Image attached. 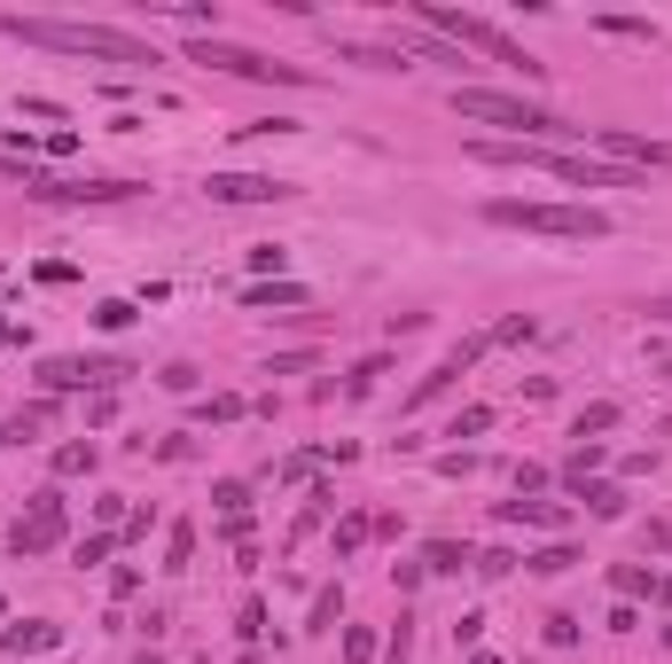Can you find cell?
<instances>
[{"label": "cell", "instance_id": "obj_1", "mask_svg": "<svg viewBox=\"0 0 672 664\" xmlns=\"http://www.w3.org/2000/svg\"><path fill=\"white\" fill-rule=\"evenodd\" d=\"M9 40H24V47H55V55H87V63H164L149 40H133V32H110V24H55V17H9L0 24Z\"/></svg>", "mask_w": 672, "mask_h": 664}, {"label": "cell", "instance_id": "obj_2", "mask_svg": "<svg viewBox=\"0 0 672 664\" xmlns=\"http://www.w3.org/2000/svg\"><path fill=\"white\" fill-rule=\"evenodd\" d=\"M414 17H423L446 47H477V55H492L500 70H517V78H548V63L524 47V40H509V32H500V24H485V17H462V9H438V0H423V9H414Z\"/></svg>", "mask_w": 672, "mask_h": 664}, {"label": "cell", "instance_id": "obj_3", "mask_svg": "<svg viewBox=\"0 0 672 664\" xmlns=\"http://www.w3.org/2000/svg\"><path fill=\"white\" fill-rule=\"evenodd\" d=\"M485 219H492V227H524V235H555V242H603V235H610V211H595V204H524V196H492Z\"/></svg>", "mask_w": 672, "mask_h": 664}, {"label": "cell", "instance_id": "obj_4", "mask_svg": "<svg viewBox=\"0 0 672 664\" xmlns=\"http://www.w3.org/2000/svg\"><path fill=\"white\" fill-rule=\"evenodd\" d=\"M454 118H469V126H509L517 141H571V133H578V126H563V118H548L540 102L492 95V87H454Z\"/></svg>", "mask_w": 672, "mask_h": 664}, {"label": "cell", "instance_id": "obj_5", "mask_svg": "<svg viewBox=\"0 0 672 664\" xmlns=\"http://www.w3.org/2000/svg\"><path fill=\"white\" fill-rule=\"evenodd\" d=\"M188 63H212V70H235V78H282V87H313V70L305 63H274L259 47H235V40H188Z\"/></svg>", "mask_w": 672, "mask_h": 664}, {"label": "cell", "instance_id": "obj_6", "mask_svg": "<svg viewBox=\"0 0 672 664\" xmlns=\"http://www.w3.org/2000/svg\"><path fill=\"white\" fill-rule=\"evenodd\" d=\"M9 547H17V563H24V555H47V547H63V492H32V509L17 516Z\"/></svg>", "mask_w": 672, "mask_h": 664}, {"label": "cell", "instance_id": "obj_7", "mask_svg": "<svg viewBox=\"0 0 672 664\" xmlns=\"http://www.w3.org/2000/svg\"><path fill=\"white\" fill-rule=\"evenodd\" d=\"M24 188L40 204H133L141 181H47V173H24Z\"/></svg>", "mask_w": 672, "mask_h": 664}, {"label": "cell", "instance_id": "obj_8", "mask_svg": "<svg viewBox=\"0 0 672 664\" xmlns=\"http://www.w3.org/2000/svg\"><path fill=\"white\" fill-rule=\"evenodd\" d=\"M204 196H212V204H282V196H297V188L274 181V173H212Z\"/></svg>", "mask_w": 672, "mask_h": 664}, {"label": "cell", "instance_id": "obj_9", "mask_svg": "<svg viewBox=\"0 0 672 664\" xmlns=\"http://www.w3.org/2000/svg\"><path fill=\"white\" fill-rule=\"evenodd\" d=\"M618 164H649V173H672V141H641V133H626V126H603L595 133Z\"/></svg>", "mask_w": 672, "mask_h": 664}, {"label": "cell", "instance_id": "obj_10", "mask_svg": "<svg viewBox=\"0 0 672 664\" xmlns=\"http://www.w3.org/2000/svg\"><path fill=\"white\" fill-rule=\"evenodd\" d=\"M548 173H563V181H578V188H649L641 173H618V164H586V156H563V149H555Z\"/></svg>", "mask_w": 672, "mask_h": 664}, {"label": "cell", "instance_id": "obj_11", "mask_svg": "<svg viewBox=\"0 0 672 664\" xmlns=\"http://www.w3.org/2000/svg\"><path fill=\"white\" fill-rule=\"evenodd\" d=\"M500 524H524V532H563V524H571V509H555V501H500Z\"/></svg>", "mask_w": 672, "mask_h": 664}, {"label": "cell", "instance_id": "obj_12", "mask_svg": "<svg viewBox=\"0 0 672 664\" xmlns=\"http://www.w3.org/2000/svg\"><path fill=\"white\" fill-rule=\"evenodd\" d=\"M242 305H250V313H290V305H305V290H297V282H250Z\"/></svg>", "mask_w": 672, "mask_h": 664}, {"label": "cell", "instance_id": "obj_13", "mask_svg": "<svg viewBox=\"0 0 672 664\" xmlns=\"http://www.w3.org/2000/svg\"><path fill=\"white\" fill-rule=\"evenodd\" d=\"M578 501H586V516H603V524H618V516H626V485L595 477V485H578Z\"/></svg>", "mask_w": 672, "mask_h": 664}, {"label": "cell", "instance_id": "obj_14", "mask_svg": "<svg viewBox=\"0 0 672 664\" xmlns=\"http://www.w3.org/2000/svg\"><path fill=\"white\" fill-rule=\"evenodd\" d=\"M423 570H438V578L477 570V547H462V540H431V547H423Z\"/></svg>", "mask_w": 672, "mask_h": 664}, {"label": "cell", "instance_id": "obj_15", "mask_svg": "<svg viewBox=\"0 0 672 664\" xmlns=\"http://www.w3.org/2000/svg\"><path fill=\"white\" fill-rule=\"evenodd\" d=\"M454 383H462V368H454V360H438V368H431L423 383H414V391H407V406H431V399H446Z\"/></svg>", "mask_w": 672, "mask_h": 664}, {"label": "cell", "instance_id": "obj_16", "mask_svg": "<svg viewBox=\"0 0 672 664\" xmlns=\"http://www.w3.org/2000/svg\"><path fill=\"white\" fill-rule=\"evenodd\" d=\"M0 649H17V656H24V649H55V625H47V618H24V625L0 633Z\"/></svg>", "mask_w": 672, "mask_h": 664}, {"label": "cell", "instance_id": "obj_17", "mask_svg": "<svg viewBox=\"0 0 672 664\" xmlns=\"http://www.w3.org/2000/svg\"><path fill=\"white\" fill-rule=\"evenodd\" d=\"M102 454H95V438H71V446H55V477H87Z\"/></svg>", "mask_w": 672, "mask_h": 664}, {"label": "cell", "instance_id": "obj_18", "mask_svg": "<svg viewBox=\"0 0 672 664\" xmlns=\"http://www.w3.org/2000/svg\"><path fill=\"white\" fill-rule=\"evenodd\" d=\"M212 501H219L227 524H242V516H250V485H242V477H219V485H212Z\"/></svg>", "mask_w": 672, "mask_h": 664}, {"label": "cell", "instance_id": "obj_19", "mask_svg": "<svg viewBox=\"0 0 672 664\" xmlns=\"http://www.w3.org/2000/svg\"><path fill=\"white\" fill-rule=\"evenodd\" d=\"M532 337H540L532 313H509V320H492V328H485V345H492V352H500V345H532Z\"/></svg>", "mask_w": 672, "mask_h": 664}, {"label": "cell", "instance_id": "obj_20", "mask_svg": "<svg viewBox=\"0 0 672 664\" xmlns=\"http://www.w3.org/2000/svg\"><path fill=\"white\" fill-rule=\"evenodd\" d=\"M336 63H368V70H399L407 55H399V47H353V40H336Z\"/></svg>", "mask_w": 672, "mask_h": 664}, {"label": "cell", "instance_id": "obj_21", "mask_svg": "<svg viewBox=\"0 0 672 664\" xmlns=\"http://www.w3.org/2000/svg\"><path fill=\"white\" fill-rule=\"evenodd\" d=\"M571 563H578V547H571V540H548L524 570H532V578H555V570H571Z\"/></svg>", "mask_w": 672, "mask_h": 664}, {"label": "cell", "instance_id": "obj_22", "mask_svg": "<svg viewBox=\"0 0 672 664\" xmlns=\"http://www.w3.org/2000/svg\"><path fill=\"white\" fill-rule=\"evenodd\" d=\"M610 587H618L626 602H633V595H657V570H649V563H618V570H610Z\"/></svg>", "mask_w": 672, "mask_h": 664}, {"label": "cell", "instance_id": "obj_23", "mask_svg": "<svg viewBox=\"0 0 672 664\" xmlns=\"http://www.w3.org/2000/svg\"><path fill=\"white\" fill-rule=\"evenodd\" d=\"M196 563V524H173L164 532V570H188Z\"/></svg>", "mask_w": 672, "mask_h": 664}, {"label": "cell", "instance_id": "obj_24", "mask_svg": "<svg viewBox=\"0 0 672 664\" xmlns=\"http://www.w3.org/2000/svg\"><path fill=\"white\" fill-rule=\"evenodd\" d=\"M603 431H618V406H610V399H603V406H578L571 438H603Z\"/></svg>", "mask_w": 672, "mask_h": 664}, {"label": "cell", "instance_id": "obj_25", "mask_svg": "<svg viewBox=\"0 0 672 664\" xmlns=\"http://www.w3.org/2000/svg\"><path fill=\"white\" fill-rule=\"evenodd\" d=\"M47 423H55V406H47V399H32V406H17V423H9V438H40Z\"/></svg>", "mask_w": 672, "mask_h": 664}, {"label": "cell", "instance_id": "obj_26", "mask_svg": "<svg viewBox=\"0 0 672 664\" xmlns=\"http://www.w3.org/2000/svg\"><path fill=\"white\" fill-rule=\"evenodd\" d=\"M282 266H290V251H282V242H250V274L282 282Z\"/></svg>", "mask_w": 672, "mask_h": 664}, {"label": "cell", "instance_id": "obj_27", "mask_svg": "<svg viewBox=\"0 0 672 664\" xmlns=\"http://www.w3.org/2000/svg\"><path fill=\"white\" fill-rule=\"evenodd\" d=\"M368 532H376V516H345V524H336V555H360Z\"/></svg>", "mask_w": 672, "mask_h": 664}, {"label": "cell", "instance_id": "obj_28", "mask_svg": "<svg viewBox=\"0 0 672 664\" xmlns=\"http://www.w3.org/2000/svg\"><path fill=\"white\" fill-rule=\"evenodd\" d=\"M485 431H492V406H462L446 438H485Z\"/></svg>", "mask_w": 672, "mask_h": 664}, {"label": "cell", "instance_id": "obj_29", "mask_svg": "<svg viewBox=\"0 0 672 664\" xmlns=\"http://www.w3.org/2000/svg\"><path fill=\"white\" fill-rule=\"evenodd\" d=\"M336 610H345V595L321 587V595H313V625H305V633H328V625H336Z\"/></svg>", "mask_w": 672, "mask_h": 664}, {"label": "cell", "instance_id": "obj_30", "mask_svg": "<svg viewBox=\"0 0 672 664\" xmlns=\"http://www.w3.org/2000/svg\"><path fill=\"white\" fill-rule=\"evenodd\" d=\"M126 320H133V305H126V297H102V305H95V328H110V337H118Z\"/></svg>", "mask_w": 672, "mask_h": 664}, {"label": "cell", "instance_id": "obj_31", "mask_svg": "<svg viewBox=\"0 0 672 664\" xmlns=\"http://www.w3.org/2000/svg\"><path fill=\"white\" fill-rule=\"evenodd\" d=\"M345 664H376V633H368V625L345 633Z\"/></svg>", "mask_w": 672, "mask_h": 664}, {"label": "cell", "instance_id": "obj_32", "mask_svg": "<svg viewBox=\"0 0 672 664\" xmlns=\"http://www.w3.org/2000/svg\"><path fill=\"white\" fill-rule=\"evenodd\" d=\"M235 633H242V641H267V602H242V618H235Z\"/></svg>", "mask_w": 672, "mask_h": 664}, {"label": "cell", "instance_id": "obj_33", "mask_svg": "<svg viewBox=\"0 0 672 664\" xmlns=\"http://www.w3.org/2000/svg\"><path fill=\"white\" fill-rule=\"evenodd\" d=\"M603 32H618V40H657V24H641V17H603Z\"/></svg>", "mask_w": 672, "mask_h": 664}, {"label": "cell", "instance_id": "obj_34", "mask_svg": "<svg viewBox=\"0 0 672 664\" xmlns=\"http://www.w3.org/2000/svg\"><path fill=\"white\" fill-rule=\"evenodd\" d=\"M313 469H321V454H290V461H282V485H305Z\"/></svg>", "mask_w": 672, "mask_h": 664}, {"label": "cell", "instance_id": "obj_35", "mask_svg": "<svg viewBox=\"0 0 672 664\" xmlns=\"http://www.w3.org/2000/svg\"><path fill=\"white\" fill-rule=\"evenodd\" d=\"M548 641H555V649H571V641H578V618H571V610H555V618H548Z\"/></svg>", "mask_w": 672, "mask_h": 664}, {"label": "cell", "instance_id": "obj_36", "mask_svg": "<svg viewBox=\"0 0 672 664\" xmlns=\"http://www.w3.org/2000/svg\"><path fill=\"white\" fill-rule=\"evenodd\" d=\"M110 414H118V391H95V399H87V423L102 431V423H110Z\"/></svg>", "mask_w": 672, "mask_h": 664}, {"label": "cell", "instance_id": "obj_37", "mask_svg": "<svg viewBox=\"0 0 672 664\" xmlns=\"http://www.w3.org/2000/svg\"><path fill=\"white\" fill-rule=\"evenodd\" d=\"M313 368V352H282V360H267V375H305Z\"/></svg>", "mask_w": 672, "mask_h": 664}, {"label": "cell", "instance_id": "obj_38", "mask_svg": "<svg viewBox=\"0 0 672 664\" xmlns=\"http://www.w3.org/2000/svg\"><path fill=\"white\" fill-rule=\"evenodd\" d=\"M641 540H649V555H672V516H657V524H649Z\"/></svg>", "mask_w": 672, "mask_h": 664}, {"label": "cell", "instance_id": "obj_39", "mask_svg": "<svg viewBox=\"0 0 672 664\" xmlns=\"http://www.w3.org/2000/svg\"><path fill=\"white\" fill-rule=\"evenodd\" d=\"M133 664H164V656H156V649H149V656H133Z\"/></svg>", "mask_w": 672, "mask_h": 664}, {"label": "cell", "instance_id": "obj_40", "mask_svg": "<svg viewBox=\"0 0 672 664\" xmlns=\"http://www.w3.org/2000/svg\"><path fill=\"white\" fill-rule=\"evenodd\" d=\"M9 337H17V328H9V320H0V345H9Z\"/></svg>", "mask_w": 672, "mask_h": 664}, {"label": "cell", "instance_id": "obj_41", "mask_svg": "<svg viewBox=\"0 0 672 664\" xmlns=\"http://www.w3.org/2000/svg\"><path fill=\"white\" fill-rule=\"evenodd\" d=\"M0 438H9V423H0Z\"/></svg>", "mask_w": 672, "mask_h": 664}, {"label": "cell", "instance_id": "obj_42", "mask_svg": "<svg viewBox=\"0 0 672 664\" xmlns=\"http://www.w3.org/2000/svg\"><path fill=\"white\" fill-rule=\"evenodd\" d=\"M664 431H672V414H664Z\"/></svg>", "mask_w": 672, "mask_h": 664}, {"label": "cell", "instance_id": "obj_43", "mask_svg": "<svg viewBox=\"0 0 672 664\" xmlns=\"http://www.w3.org/2000/svg\"><path fill=\"white\" fill-rule=\"evenodd\" d=\"M664 641H672V633H664Z\"/></svg>", "mask_w": 672, "mask_h": 664}]
</instances>
